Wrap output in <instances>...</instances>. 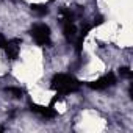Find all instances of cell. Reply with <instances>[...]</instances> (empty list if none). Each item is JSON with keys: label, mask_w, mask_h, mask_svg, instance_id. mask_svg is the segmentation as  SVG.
<instances>
[{"label": "cell", "mask_w": 133, "mask_h": 133, "mask_svg": "<svg viewBox=\"0 0 133 133\" xmlns=\"http://www.w3.org/2000/svg\"><path fill=\"white\" fill-rule=\"evenodd\" d=\"M116 83V77H114V74H107V75H103V77H100V78H97L96 82H89L88 83V86L91 88V89H97V91H102V89H107V88H110V86H113Z\"/></svg>", "instance_id": "cell-4"}, {"label": "cell", "mask_w": 133, "mask_h": 133, "mask_svg": "<svg viewBox=\"0 0 133 133\" xmlns=\"http://www.w3.org/2000/svg\"><path fill=\"white\" fill-rule=\"evenodd\" d=\"M61 24H63V33L68 41H74L77 36V28L74 25V16L69 10H61Z\"/></svg>", "instance_id": "cell-2"}, {"label": "cell", "mask_w": 133, "mask_h": 133, "mask_svg": "<svg viewBox=\"0 0 133 133\" xmlns=\"http://www.w3.org/2000/svg\"><path fill=\"white\" fill-rule=\"evenodd\" d=\"M5 52H6V56L10 59H16L17 55H19V49H21V41L19 39H11V41H6V45L3 47Z\"/></svg>", "instance_id": "cell-5"}, {"label": "cell", "mask_w": 133, "mask_h": 133, "mask_svg": "<svg viewBox=\"0 0 133 133\" xmlns=\"http://www.w3.org/2000/svg\"><path fill=\"white\" fill-rule=\"evenodd\" d=\"M6 45V38L2 35V33H0V49H3Z\"/></svg>", "instance_id": "cell-10"}, {"label": "cell", "mask_w": 133, "mask_h": 133, "mask_svg": "<svg viewBox=\"0 0 133 133\" xmlns=\"http://www.w3.org/2000/svg\"><path fill=\"white\" fill-rule=\"evenodd\" d=\"M80 86H82V83L77 78H74L72 75H68V74H56L52 78V89L56 91L58 94L75 92V91L80 89Z\"/></svg>", "instance_id": "cell-1"}, {"label": "cell", "mask_w": 133, "mask_h": 133, "mask_svg": "<svg viewBox=\"0 0 133 133\" xmlns=\"http://www.w3.org/2000/svg\"><path fill=\"white\" fill-rule=\"evenodd\" d=\"M2 130H3V128H0V131H2Z\"/></svg>", "instance_id": "cell-11"}, {"label": "cell", "mask_w": 133, "mask_h": 133, "mask_svg": "<svg viewBox=\"0 0 133 133\" xmlns=\"http://www.w3.org/2000/svg\"><path fill=\"white\" fill-rule=\"evenodd\" d=\"M30 110L35 111V113H38L39 116H42V117H45V119H50V117H55V116H56L55 110H52L50 107H41V105L31 103V105H30Z\"/></svg>", "instance_id": "cell-6"}, {"label": "cell", "mask_w": 133, "mask_h": 133, "mask_svg": "<svg viewBox=\"0 0 133 133\" xmlns=\"http://www.w3.org/2000/svg\"><path fill=\"white\" fill-rule=\"evenodd\" d=\"M119 72H121V75H122V77H125V78H130V77H131V72H130V69H128V68H121V69H119Z\"/></svg>", "instance_id": "cell-9"}, {"label": "cell", "mask_w": 133, "mask_h": 133, "mask_svg": "<svg viewBox=\"0 0 133 133\" xmlns=\"http://www.w3.org/2000/svg\"><path fill=\"white\" fill-rule=\"evenodd\" d=\"M5 91H6V92H10V94H13L14 97H22V94H24V91H22L21 88H13V86L5 88Z\"/></svg>", "instance_id": "cell-8"}, {"label": "cell", "mask_w": 133, "mask_h": 133, "mask_svg": "<svg viewBox=\"0 0 133 133\" xmlns=\"http://www.w3.org/2000/svg\"><path fill=\"white\" fill-rule=\"evenodd\" d=\"M30 35L38 45H49L50 44V28L45 24H36L30 30Z\"/></svg>", "instance_id": "cell-3"}, {"label": "cell", "mask_w": 133, "mask_h": 133, "mask_svg": "<svg viewBox=\"0 0 133 133\" xmlns=\"http://www.w3.org/2000/svg\"><path fill=\"white\" fill-rule=\"evenodd\" d=\"M30 8H31V11H35V13H38V14H41V16H42V14H47V8H45L44 5H36V3H35V5H31Z\"/></svg>", "instance_id": "cell-7"}]
</instances>
